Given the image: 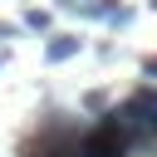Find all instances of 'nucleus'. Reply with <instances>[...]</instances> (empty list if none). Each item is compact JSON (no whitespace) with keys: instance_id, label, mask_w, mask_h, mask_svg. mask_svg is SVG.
Returning a JSON list of instances; mask_svg holds the SVG:
<instances>
[{"instance_id":"f257e3e1","label":"nucleus","mask_w":157,"mask_h":157,"mask_svg":"<svg viewBox=\"0 0 157 157\" xmlns=\"http://www.w3.org/2000/svg\"><path fill=\"white\" fill-rule=\"evenodd\" d=\"M108 123L128 137V147H137V142H157V93H152V88L132 93L123 108L108 113Z\"/></svg>"},{"instance_id":"f03ea898","label":"nucleus","mask_w":157,"mask_h":157,"mask_svg":"<svg viewBox=\"0 0 157 157\" xmlns=\"http://www.w3.org/2000/svg\"><path fill=\"white\" fill-rule=\"evenodd\" d=\"M74 157H128V137L103 118L83 142H74Z\"/></svg>"},{"instance_id":"7ed1b4c3","label":"nucleus","mask_w":157,"mask_h":157,"mask_svg":"<svg viewBox=\"0 0 157 157\" xmlns=\"http://www.w3.org/2000/svg\"><path fill=\"white\" fill-rule=\"evenodd\" d=\"M78 54V34H54L49 44H44V59L49 64H64V59H74Z\"/></svg>"},{"instance_id":"20e7f679","label":"nucleus","mask_w":157,"mask_h":157,"mask_svg":"<svg viewBox=\"0 0 157 157\" xmlns=\"http://www.w3.org/2000/svg\"><path fill=\"white\" fill-rule=\"evenodd\" d=\"M25 25H29V29H49V15H44V10H29Z\"/></svg>"},{"instance_id":"39448f33","label":"nucleus","mask_w":157,"mask_h":157,"mask_svg":"<svg viewBox=\"0 0 157 157\" xmlns=\"http://www.w3.org/2000/svg\"><path fill=\"white\" fill-rule=\"evenodd\" d=\"M142 74H147V78H157V59H142Z\"/></svg>"},{"instance_id":"423d86ee","label":"nucleus","mask_w":157,"mask_h":157,"mask_svg":"<svg viewBox=\"0 0 157 157\" xmlns=\"http://www.w3.org/2000/svg\"><path fill=\"white\" fill-rule=\"evenodd\" d=\"M10 34H15V25H0V39H10Z\"/></svg>"},{"instance_id":"0eeeda50","label":"nucleus","mask_w":157,"mask_h":157,"mask_svg":"<svg viewBox=\"0 0 157 157\" xmlns=\"http://www.w3.org/2000/svg\"><path fill=\"white\" fill-rule=\"evenodd\" d=\"M59 5H64V10H78V0H59Z\"/></svg>"},{"instance_id":"6e6552de","label":"nucleus","mask_w":157,"mask_h":157,"mask_svg":"<svg viewBox=\"0 0 157 157\" xmlns=\"http://www.w3.org/2000/svg\"><path fill=\"white\" fill-rule=\"evenodd\" d=\"M0 64H5V49H0Z\"/></svg>"}]
</instances>
